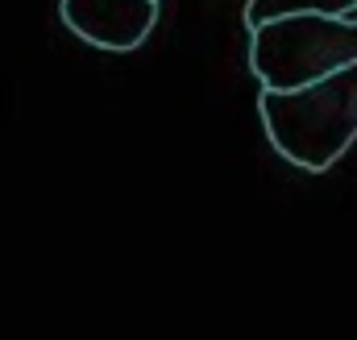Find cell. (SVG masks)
<instances>
[{
  "instance_id": "cell-3",
  "label": "cell",
  "mask_w": 357,
  "mask_h": 340,
  "mask_svg": "<svg viewBox=\"0 0 357 340\" xmlns=\"http://www.w3.org/2000/svg\"><path fill=\"white\" fill-rule=\"evenodd\" d=\"M63 25L100 50H137L154 21L158 0H63Z\"/></svg>"
},
{
  "instance_id": "cell-1",
  "label": "cell",
  "mask_w": 357,
  "mask_h": 340,
  "mask_svg": "<svg viewBox=\"0 0 357 340\" xmlns=\"http://www.w3.org/2000/svg\"><path fill=\"white\" fill-rule=\"evenodd\" d=\"M258 112L287 162L328 170L357 137V63L295 91H262Z\"/></svg>"
},
{
  "instance_id": "cell-4",
  "label": "cell",
  "mask_w": 357,
  "mask_h": 340,
  "mask_svg": "<svg viewBox=\"0 0 357 340\" xmlns=\"http://www.w3.org/2000/svg\"><path fill=\"white\" fill-rule=\"evenodd\" d=\"M295 13H320V17H354L357 0H250L245 4V25L258 29L278 17H295Z\"/></svg>"
},
{
  "instance_id": "cell-2",
  "label": "cell",
  "mask_w": 357,
  "mask_h": 340,
  "mask_svg": "<svg viewBox=\"0 0 357 340\" xmlns=\"http://www.w3.org/2000/svg\"><path fill=\"white\" fill-rule=\"evenodd\" d=\"M357 63V17L295 13L250 29V67L262 91H295Z\"/></svg>"
}]
</instances>
